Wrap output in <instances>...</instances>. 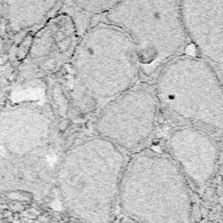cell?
Segmentation results:
<instances>
[{"label": "cell", "mask_w": 223, "mask_h": 223, "mask_svg": "<svg viewBox=\"0 0 223 223\" xmlns=\"http://www.w3.org/2000/svg\"><path fill=\"white\" fill-rule=\"evenodd\" d=\"M56 77L71 106L68 144L103 107L142 80L131 39L105 20L81 37L72 59Z\"/></svg>", "instance_id": "cell-1"}, {"label": "cell", "mask_w": 223, "mask_h": 223, "mask_svg": "<svg viewBox=\"0 0 223 223\" xmlns=\"http://www.w3.org/2000/svg\"><path fill=\"white\" fill-rule=\"evenodd\" d=\"M126 152L93 133L83 134L65 149L55 187L67 208L81 214L105 215L118 198Z\"/></svg>", "instance_id": "cell-2"}, {"label": "cell", "mask_w": 223, "mask_h": 223, "mask_svg": "<svg viewBox=\"0 0 223 223\" xmlns=\"http://www.w3.org/2000/svg\"><path fill=\"white\" fill-rule=\"evenodd\" d=\"M163 118L220 139L223 135V83L196 53L168 63L152 82Z\"/></svg>", "instance_id": "cell-3"}, {"label": "cell", "mask_w": 223, "mask_h": 223, "mask_svg": "<svg viewBox=\"0 0 223 223\" xmlns=\"http://www.w3.org/2000/svg\"><path fill=\"white\" fill-rule=\"evenodd\" d=\"M1 166L34 175H53L67 143L45 99H7L2 105Z\"/></svg>", "instance_id": "cell-4"}, {"label": "cell", "mask_w": 223, "mask_h": 223, "mask_svg": "<svg viewBox=\"0 0 223 223\" xmlns=\"http://www.w3.org/2000/svg\"><path fill=\"white\" fill-rule=\"evenodd\" d=\"M104 20L131 39L143 81L152 83L168 63L186 53L190 45L180 1H118Z\"/></svg>", "instance_id": "cell-5"}, {"label": "cell", "mask_w": 223, "mask_h": 223, "mask_svg": "<svg viewBox=\"0 0 223 223\" xmlns=\"http://www.w3.org/2000/svg\"><path fill=\"white\" fill-rule=\"evenodd\" d=\"M118 198L124 208L164 212L167 223H189L187 181L164 147L148 146L128 156Z\"/></svg>", "instance_id": "cell-6"}, {"label": "cell", "mask_w": 223, "mask_h": 223, "mask_svg": "<svg viewBox=\"0 0 223 223\" xmlns=\"http://www.w3.org/2000/svg\"><path fill=\"white\" fill-rule=\"evenodd\" d=\"M160 117L153 84L141 80L99 112L91 124V133L131 155L149 146Z\"/></svg>", "instance_id": "cell-7"}, {"label": "cell", "mask_w": 223, "mask_h": 223, "mask_svg": "<svg viewBox=\"0 0 223 223\" xmlns=\"http://www.w3.org/2000/svg\"><path fill=\"white\" fill-rule=\"evenodd\" d=\"M79 39L76 25L67 13L59 11L51 16L33 34L10 90L38 87L47 78L59 74L72 59Z\"/></svg>", "instance_id": "cell-8"}, {"label": "cell", "mask_w": 223, "mask_h": 223, "mask_svg": "<svg viewBox=\"0 0 223 223\" xmlns=\"http://www.w3.org/2000/svg\"><path fill=\"white\" fill-rule=\"evenodd\" d=\"M163 147L186 181L196 187L207 185L220 166L221 146L218 140L194 127H173L166 137Z\"/></svg>", "instance_id": "cell-9"}, {"label": "cell", "mask_w": 223, "mask_h": 223, "mask_svg": "<svg viewBox=\"0 0 223 223\" xmlns=\"http://www.w3.org/2000/svg\"><path fill=\"white\" fill-rule=\"evenodd\" d=\"M190 45L223 83V1H180Z\"/></svg>", "instance_id": "cell-10"}, {"label": "cell", "mask_w": 223, "mask_h": 223, "mask_svg": "<svg viewBox=\"0 0 223 223\" xmlns=\"http://www.w3.org/2000/svg\"><path fill=\"white\" fill-rule=\"evenodd\" d=\"M2 33L17 39L35 32L61 10L59 1H0Z\"/></svg>", "instance_id": "cell-11"}, {"label": "cell", "mask_w": 223, "mask_h": 223, "mask_svg": "<svg viewBox=\"0 0 223 223\" xmlns=\"http://www.w3.org/2000/svg\"><path fill=\"white\" fill-rule=\"evenodd\" d=\"M221 167L222 169V173H223V144L221 146V150H220V166L219 167Z\"/></svg>", "instance_id": "cell-12"}]
</instances>
